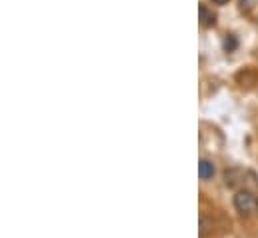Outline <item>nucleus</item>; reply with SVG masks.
<instances>
[{"label":"nucleus","mask_w":258,"mask_h":238,"mask_svg":"<svg viewBox=\"0 0 258 238\" xmlns=\"http://www.w3.org/2000/svg\"><path fill=\"white\" fill-rule=\"evenodd\" d=\"M212 2H214V4H226L228 0H212Z\"/></svg>","instance_id":"6"},{"label":"nucleus","mask_w":258,"mask_h":238,"mask_svg":"<svg viewBox=\"0 0 258 238\" xmlns=\"http://www.w3.org/2000/svg\"><path fill=\"white\" fill-rule=\"evenodd\" d=\"M254 2L256 0H240V6H242V10H250L254 6Z\"/></svg>","instance_id":"5"},{"label":"nucleus","mask_w":258,"mask_h":238,"mask_svg":"<svg viewBox=\"0 0 258 238\" xmlns=\"http://www.w3.org/2000/svg\"><path fill=\"white\" fill-rule=\"evenodd\" d=\"M198 174H200V178L202 180H208L214 176V164L210 162V160H200V164H198Z\"/></svg>","instance_id":"2"},{"label":"nucleus","mask_w":258,"mask_h":238,"mask_svg":"<svg viewBox=\"0 0 258 238\" xmlns=\"http://www.w3.org/2000/svg\"><path fill=\"white\" fill-rule=\"evenodd\" d=\"M234 206H236V210H238L240 214H250L252 208H254V198H252V194L246 192V190L238 192V194L234 196Z\"/></svg>","instance_id":"1"},{"label":"nucleus","mask_w":258,"mask_h":238,"mask_svg":"<svg viewBox=\"0 0 258 238\" xmlns=\"http://www.w3.org/2000/svg\"><path fill=\"white\" fill-rule=\"evenodd\" d=\"M200 20H202L204 26H212L214 24V14H210L206 10V6H200Z\"/></svg>","instance_id":"3"},{"label":"nucleus","mask_w":258,"mask_h":238,"mask_svg":"<svg viewBox=\"0 0 258 238\" xmlns=\"http://www.w3.org/2000/svg\"><path fill=\"white\" fill-rule=\"evenodd\" d=\"M222 46H224V50H226V52H232V50L238 46V42H236V38H234V36H226V38H224V42H222Z\"/></svg>","instance_id":"4"}]
</instances>
